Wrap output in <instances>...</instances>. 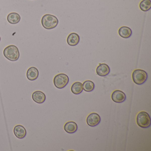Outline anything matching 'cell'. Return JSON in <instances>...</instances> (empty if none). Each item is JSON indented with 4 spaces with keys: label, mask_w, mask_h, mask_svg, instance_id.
Listing matches in <instances>:
<instances>
[{
    "label": "cell",
    "mask_w": 151,
    "mask_h": 151,
    "mask_svg": "<svg viewBox=\"0 0 151 151\" xmlns=\"http://www.w3.org/2000/svg\"><path fill=\"white\" fill-rule=\"evenodd\" d=\"M64 129L65 131L68 133L70 134L75 133L78 130L77 124L75 122H68L65 124Z\"/></svg>",
    "instance_id": "5bb4252c"
},
{
    "label": "cell",
    "mask_w": 151,
    "mask_h": 151,
    "mask_svg": "<svg viewBox=\"0 0 151 151\" xmlns=\"http://www.w3.org/2000/svg\"><path fill=\"white\" fill-rule=\"evenodd\" d=\"M96 72L98 76L104 77L107 76L110 72V68L105 63L100 64L96 69Z\"/></svg>",
    "instance_id": "ba28073f"
},
{
    "label": "cell",
    "mask_w": 151,
    "mask_h": 151,
    "mask_svg": "<svg viewBox=\"0 0 151 151\" xmlns=\"http://www.w3.org/2000/svg\"><path fill=\"white\" fill-rule=\"evenodd\" d=\"M69 78L68 76L65 74H58L54 78L53 82L54 85L58 89L64 88L68 83Z\"/></svg>",
    "instance_id": "5b68a950"
},
{
    "label": "cell",
    "mask_w": 151,
    "mask_h": 151,
    "mask_svg": "<svg viewBox=\"0 0 151 151\" xmlns=\"http://www.w3.org/2000/svg\"><path fill=\"white\" fill-rule=\"evenodd\" d=\"M112 100L116 103H122L125 101L126 96L123 92L116 90L113 92L111 95Z\"/></svg>",
    "instance_id": "52a82bcc"
},
{
    "label": "cell",
    "mask_w": 151,
    "mask_h": 151,
    "mask_svg": "<svg viewBox=\"0 0 151 151\" xmlns=\"http://www.w3.org/2000/svg\"><path fill=\"white\" fill-rule=\"evenodd\" d=\"M101 122V117L97 113H93L90 114L86 119V122L91 127L98 125Z\"/></svg>",
    "instance_id": "8992f818"
},
{
    "label": "cell",
    "mask_w": 151,
    "mask_h": 151,
    "mask_svg": "<svg viewBox=\"0 0 151 151\" xmlns=\"http://www.w3.org/2000/svg\"><path fill=\"white\" fill-rule=\"evenodd\" d=\"M8 22L11 24L18 23L21 20V17L19 14L16 13H11L8 15Z\"/></svg>",
    "instance_id": "9a60e30c"
},
{
    "label": "cell",
    "mask_w": 151,
    "mask_h": 151,
    "mask_svg": "<svg viewBox=\"0 0 151 151\" xmlns=\"http://www.w3.org/2000/svg\"><path fill=\"white\" fill-rule=\"evenodd\" d=\"M139 8L144 12H147L151 8V0H143L139 3Z\"/></svg>",
    "instance_id": "e0dca14e"
},
{
    "label": "cell",
    "mask_w": 151,
    "mask_h": 151,
    "mask_svg": "<svg viewBox=\"0 0 151 151\" xmlns=\"http://www.w3.org/2000/svg\"><path fill=\"white\" fill-rule=\"evenodd\" d=\"M39 75L38 70L35 67H31L27 71V78L29 80L34 81L38 78Z\"/></svg>",
    "instance_id": "7c38bea8"
},
{
    "label": "cell",
    "mask_w": 151,
    "mask_h": 151,
    "mask_svg": "<svg viewBox=\"0 0 151 151\" xmlns=\"http://www.w3.org/2000/svg\"><path fill=\"white\" fill-rule=\"evenodd\" d=\"M1 37H0V41H1Z\"/></svg>",
    "instance_id": "d6986e66"
},
{
    "label": "cell",
    "mask_w": 151,
    "mask_h": 151,
    "mask_svg": "<svg viewBox=\"0 0 151 151\" xmlns=\"http://www.w3.org/2000/svg\"><path fill=\"white\" fill-rule=\"evenodd\" d=\"M80 37L78 34L76 33H71L68 36L67 42L70 46H75L79 43Z\"/></svg>",
    "instance_id": "8fae6325"
},
{
    "label": "cell",
    "mask_w": 151,
    "mask_h": 151,
    "mask_svg": "<svg viewBox=\"0 0 151 151\" xmlns=\"http://www.w3.org/2000/svg\"><path fill=\"white\" fill-rule=\"evenodd\" d=\"M95 85L92 81L87 80L84 82L83 84V90L87 92H90L94 90Z\"/></svg>",
    "instance_id": "ac0fdd59"
},
{
    "label": "cell",
    "mask_w": 151,
    "mask_h": 151,
    "mask_svg": "<svg viewBox=\"0 0 151 151\" xmlns=\"http://www.w3.org/2000/svg\"><path fill=\"white\" fill-rule=\"evenodd\" d=\"M147 73L142 70H135L132 72V80L136 84L139 85L143 84L147 80Z\"/></svg>",
    "instance_id": "277c9868"
},
{
    "label": "cell",
    "mask_w": 151,
    "mask_h": 151,
    "mask_svg": "<svg viewBox=\"0 0 151 151\" xmlns=\"http://www.w3.org/2000/svg\"><path fill=\"white\" fill-rule=\"evenodd\" d=\"M3 54L7 59L11 61H16L20 57L19 49L14 45L6 47L3 51Z\"/></svg>",
    "instance_id": "6da1fadb"
},
{
    "label": "cell",
    "mask_w": 151,
    "mask_h": 151,
    "mask_svg": "<svg viewBox=\"0 0 151 151\" xmlns=\"http://www.w3.org/2000/svg\"><path fill=\"white\" fill-rule=\"evenodd\" d=\"M41 23L43 27L46 29H52L57 26L59 21L55 16L46 14L42 17Z\"/></svg>",
    "instance_id": "7a4b0ae2"
},
{
    "label": "cell",
    "mask_w": 151,
    "mask_h": 151,
    "mask_svg": "<svg viewBox=\"0 0 151 151\" xmlns=\"http://www.w3.org/2000/svg\"><path fill=\"white\" fill-rule=\"evenodd\" d=\"M15 136L19 139H23L26 137L27 131L24 126L21 125H16L14 128Z\"/></svg>",
    "instance_id": "30bf717a"
},
{
    "label": "cell",
    "mask_w": 151,
    "mask_h": 151,
    "mask_svg": "<svg viewBox=\"0 0 151 151\" xmlns=\"http://www.w3.org/2000/svg\"><path fill=\"white\" fill-rule=\"evenodd\" d=\"M71 92L75 94H79L83 92V84L80 82L74 83L71 87Z\"/></svg>",
    "instance_id": "2e32d148"
},
{
    "label": "cell",
    "mask_w": 151,
    "mask_h": 151,
    "mask_svg": "<svg viewBox=\"0 0 151 151\" xmlns=\"http://www.w3.org/2000/svg\"><path fill=\"white\" fill-rule=\"evenodd\" d=\"M118 34L123 38H129L132 34V31L130 28L126 26L121 27L118 30Z\"/></svg>",
    "instance_id": "4fadbf2b"
},
{
    "label": "cell",
    "mask_w": 151,
    "mask_h": 151,
    "mask_svg": "<svg viewBox=\"0 0 151 151\" xmlns=\"http://www.w3.org/2000/svg\"><path fill=\"white\" fill-rule=\"evenodd\" d=\"M32 99L36 103L42 104L46 100L45 94L40 91H36L32 94Z\"/></svg>",
    "instance_id": "9c48e42d"
},
{
    "label": "cell",
    "mask_w": 151,
    "mask_h": 151,
    "mask_svg": "<svg viewBox=\"0 0 151 151\" xmlns=\"http://www.w3.org/2000/svg\"><path fill=\"white\" fill-rule=\"evenodd\" d=\"M137 122L138 125L141 128L145 129L148 128L151 123L150 116L145 111L139 112L137 115Z\"/></svg>",
    "instance_id": "3957f363"
}]
</instances>
